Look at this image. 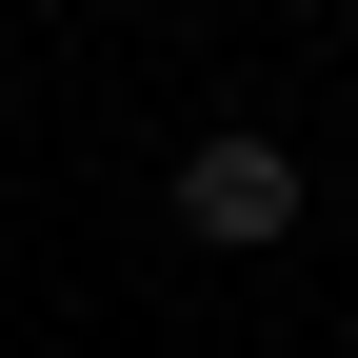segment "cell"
Here are the masks:
<instances>
[{
	"label": "cell",
	"mask_w": 358,
	"mask_h": 358,
	"mask_svg": "<svg viewBox=\"0 0 358 358\" xmlns=\"http://www.w3.org/2000/svg\"><path fill=\"white\" fill-rule=\"evenodd\" d=\"M299 199H319V179H299V140H259V120H219V140L179 159V239H219V259H279Z\"/></svg>",
	"instance_id": "1"
}]
</instances>
